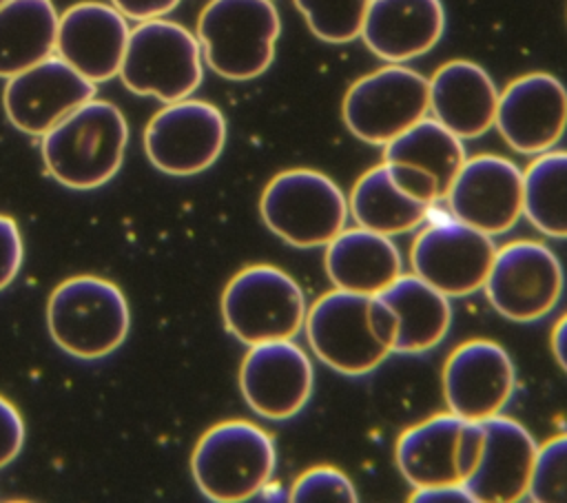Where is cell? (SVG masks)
I'll return each instance as SVG.
<instances>
[{"mask_svg":"<svg viewBox=\"0 0 567 503\" xmlns=\"http://www.w3.org/2000/svg\"><path fill=\"white\" fill-rule=\"evenodd\" d=\"M303 328L312 352L348 377L372 372L394 352L396 317L377 295L323 292L306 310Z\"/></svg>","mask_w":567,"mask_h":503,"instance_id":"6da1fadb","label":"cell"},{"mask_svg":"<svg viewBox=\"0 0 567 503\" xmlns=\"http://www.w3.org/2000/svg\"><path fill=\"white\" fill-rule=\"evenodd\" d=\"M126 142L124 113L113 102L91 97L42 135V160L62 186L91 191L120 171Z\"/></svg>","mask_w":567,"mask_h":503,"instance_id":"7a4b0ae2","label":"cell"},{"mask_svg":"<svg viewBox=\"0 0 567 503\" xmlns=\"http://www.w3.org/2000/svg\"><path fill=\"white\" fill-rule=\"evenodd\" d=\"M281 18L272 0H210L197 18L204 62L221 78H259L275 60Z\"/></svg>","mask_w":567,"mask_h":503,"instance_id":"3957f363","label":"cell"},{"mask_svg":"<svg viewBox=\"0 0 567 503\" xmlns=\"http://www.w3.org/2000/svg\"><path fill=\"white\" fill-rule=\"evenodd\" d=\"M277 465L272 437L244 419L208 428L190 456V472L199 492L217 503L252 499L270 483Z\"/></svg>","mask_w":567,"mask_h":503,"instance_id":"277c9868","label":"cell"},{"mask_svg":"<svg viewBox=\"0 0 567 503\" xmlns=\"http://www.w3.org/2000/svg\"><path fill=\"white\" fill-rule=\"evenodd\" d=\"M131 324L124 292L109 279L78 275L58 284L47 304L51 339L78 359L111 355Z\"/></svg>","mask_w":567,"mask_h":503,"instance_id":"5b68a950","label":"cell"},{"mask_svg":"<svg viewBox=\"0 0 567 503\" xmlns=\"http://www.w3.org/2000/svg\"><path fill=\"white\" fill-rule=\"evenodd\" d=\"M202 47L195 33L173 20H144L131 29L120 78L135 95L164 104L188 97L204 78Z\"/></svg>","mask_w":567,"mask_h":503,"instance_id":"8992f818","label":"cell"},{"mask_svg":"<svg viewBox=\"0 0 567 503\" xmlns=\"http://www.w3.org/2000/svg\"><path fill=\"white\" fill-rule=\"evenodd\" d=\"M259 213L268 230L286 244L315 248L326 246L346 228L348 199L328 175L290 168L266 184Z\"/></svg>","mask_w":567,"mask_h":503,"instance_id":"52a82bcc","label":"cell"},{"mask_svg":"<svg viewBox=\"0 0 567 503\" xmlns=\"http://www.w3.org/2000/svg\"><path fill=\"white\" fill-rule=\"evenodd\" d=\"M306 310L299 284L270 264L241 268L221 292L226 330L246 346L292 339L303 328Z\"/></svg>","mask_w":567,"mask_h":503,"instance_id":"ba28073f","label":"cell"},{"mask_svg":"<svg viewBox=\"0 0 567 503\" xmlns=\"http://www.w3.org/2000/svg\"><path fill=\"white\" fill-rule=\"evenodd\" d=\"M430 111L427 78L405 64H385L350 84L341 115L361 142L385 146Z\"/></svg>","mask_w":567,"mask_h":503,"instance_id":"9c48e42d","label":"cell"},{"mask_svg":"<svg viewBox=\"0 0 567 503\" xmlns=\"http://www.w3.org/2000/svg\"><path fill=\"white\" fill-rule=\"evenodd\" d=\"M565 286L563 266L551 248L516 239L496 248L483 284L492 308L512 321H536L549 315Z\"/></svg>","mask_w":567,"mask_h":503,"instance_id":"30bf717a","label":"cell"},{"mask_svg":"<svg viewBox=\"0 0 567 503\" xmlns=\"http://www.w3.org/2000/svg\"><path fill=\"white\" fill-rule=\"evenodd\" d=\"M226 144L224 113L204 100H177L162 106L144 129V151L166 175H197L213 166Z\"/></svg>","mask_w":567,"mask_h":503,"instance_id":"8fae6325","label":"cell"},{"mask_svg":"<svg viewBox=\"0 0 567 503\" xmlns=\"http://www.w3.org/2000/svg\"><path fill=\"white\" fill-rule=\"evenodd\" d=\"M496 246L489 235L458 222L441 219L423 226L412 244L416 277L447 297H467L483 288Z\"/></svg>","mask_w":567,"mask_h":503,"instance_id":"7c38bea8","label":"cell"},{"mask_svg":"<svg viewBox=\"0 0 567 503\" xmlns=\"http://www.w3.org/2000/svg\"><path fill=\"white\" fill-rule=\"evenodd\" d=\"M454 219L494 237L523 215V171L501 155L465 157L445 197Z\"/></svg>","mask_w":567,"mask_h":503,"instance_id":"4fadbf2b","label":"cell"},{"mask_svg":"<svg viewBox=\"0 0 567 503\" xmlns=\"http://www.w3.org/2000/svg\"><path fill=\"white\" fill-rule=\"evenodd\" d=\"M494 126L505 144L520 155L554 148L567 131V89L543 71L512 80L498 93Z\"/></svg>","mask_w":567,"mask_h":503,"instance_id":"5bb4252c","label":"cell"},{"mask_svg":"<svg viewBox=\"0 0 567 503\" xmlns=\"http://www.w3.org/2000/svg\"><path fill=\"white\" fill-rule=\"evenodd\" d=\"M248 348L239 366V390L248 408L270 421L295 417L312 394L310 357L292 339Z\"/></svg>","mask_w":567,"mask_h":503,"instance_id":"9a60e30c","label":"cell"},{"mask_svg":"<svg viewBox=\"0 0 567 503\" xmlns=\"http://www.w3.org/2000/svg\"><path fill=\"white\" fill-rule=\"evenodd\" d=\"M95 95V84L60 55L7 78L2 106L9 122L27 135H44L64 115Z\"/></svg>","mask_w":567,"mask_h":503,"instance_id":"2e32d148","label":"cell"},{"mask_svg":"<svg viewBox=\"0 0 567 503\" xmlns=\"http://www.w3.org/2000/svg\"><path fill=\"white\" fill-rule=\"evenodd\" d=\"M516 386L507 350L489 339H470L443 366V397L450 412L467 421L498 414Z\"/></svg>","mask_w":567,"mask_h":503,"instance_id":"e0dca14e","label":"cell"},{"mask_svg":"<svg viewBox=\"0 0 567 503\" xmlns=\"http://www.w3.org/2000/svg\"><path fill=\"white\" fill-rule=\"evenodd\" d=\"M126 18L104 2H78L58 20L55 51L93 84L120 73L126 40Z\"/></svg>","mask_w":567,"mask_h":503,"instance_id":"ac0fdd59","label":"cell"},{"mask_svg":"<svg viewBox=\"0 0 567 503\" xmlns=\"http://www.w3.org/2000/svg\"><path fill=\"white\" fill-rule=\"evenodd\" d=\"M481 423L485 430L481 459L463 485L472 501L516 503L527 496L538 445L523 423L501 412Z\"/></svg>","mask_w":567,"mask_h":503,"instance_id":"d6986e66","label":"cell"},{"mask_svg":"<svg viewBox=\"0 0 567 503\" xmlns=\"http://www.w3.org/2000/svg\"><path fill=\"white\" fill-rule=\"evenodd\" d=\"M445 31L441 0H370L361 40L388 64H403L432 51Z\"/></svg>","mask_w":567,"mask_h":503,"instance_id":"ffe728a7","label":"cell"},{"mask_svg":"<svg viewBox=\"0 0 567 503\" xmlns=\"http://www.w3.org/2000/svg\"><path fill=\"white\" fill-rule=\"evenodd\" d=\"M430 113L461 140L485 135L494 126L498 89L476 62L450 60L427 80Z\"/></svg>","mask_w":567,"mask_h":503,"instance_id":"44dd1931","label":"cell"},{"mask_svg":"<svg viewBox=\"0 0 567 503\" xmlns=\"http://www.w3.org/2000/svg\"><path fill=\"white\" fill-rule=\"evenodd\" d=\"M323 259L334 288L359 295H379L403 270L396 244L361 226L343 228L328 242Z\"/></svg>","mask_w":567,"mask_h":503,"instance_id":"7402d4cb","label":"cell"},{"mask_svg":"<svg viewBox=\"0 0 567 503\" xmlns=\"http://www.w3.org/2000/svg\"><path fill=\"white\" fill-rule=\"evenodd\" d=\"M465 421L454 412H441L399 437L396 465L414 490L461 483L458 441Z\"/></svg>","mask_w":567,"mask_h":503,"instance_id":"603a6c76","label":"cell"},{"mask_svg":"<svg viewBox=\"0 0 567 503\" xmlns=\"http://www.w3.org/2000/svg\"><path fill=\"white\" fill-rule=\"evenodd\" d=\"M377 297L396 317L394 352H425L445 339L452 324L450 297L421 277L401 273Z\"/></svg>","mask_w":567,"mask_h":503,"instance_id":"cb8c5ba5","label":"cell"},{"mask_svg":"<svg viewBox=\"0 0 567 503\" xmlns=\"http://www.w3.org/2000/svg\"><path fill=\"white\" fill-rule=\"evenodd\" d=\"M430 204L403 191L385 162L365 171L352 186L348 197V213L357 226L381 233L403 235L421 226L430 215Z\"/></svg>","mask_w":567,"mask_h":503,"instance_id":"d4e9b609","label":"cell"},{"mask_svg":"<svg viewBox=\"0 0 567 503\" xmlns=\"http://www.w3.org/2000/svg\"><path fill=\"white\" fill-rule=\"evenodd\" d=\"M58 11L51 0H7L0 4V78H11L55 49Z\"/></svg>","mask_w":567,"mask_h":503,"instance_id":"484cf974","label":"cell"},{"mask_svg":"<svg viewBox=\"0 0 567 503\" xmlns=\"http://www.w3.org/2000/svg\"><path fill=\"white\" fill-rule=\"evenodd\" d=\"M385 162L410 164L427 173L445 197L458 168L465 162V146L458 135L434 117H423L383 146Z\"/></svg>","mask_w":567,"mask_h":503,"instance_id":"4316f807","label":"cell"},{"mask_svg":"<svg viewBox=\"0 0 567 503\" xmlns=\"http://www.w3.org/2000/svg\"><path fill=\"white\" fill-rule=\"evenodd\" d=\"M523 215L543 235L567 239V151H545L523 173Z\"/></svg>","mask_w":567,"mask_h":503,"instance_id":"83f0119b","label":"cell"},{"mask_svg":"<svg viewBox=\"0 0 567 503\" xmlns=\"http://www.w3.org/2000/svg\"><path fill=\"white\" fill-rule=\"evenodd\" d=\"M308 29L323 42L346 44L361 35L370 0H292Z\"/></svg>","mask_w":567,"mask_h":503,"instance_id":"f1b7e54d","label":"cell"},{"mask_svg":"<svg viewBox=\"0 0 567 503\" xmlns=\"http://www.w3.org/2000/svg\"><path fill=\"white\" fill-rule=\"evenodd\" d=\"M527 496L536 503H567V432L538 445Z\"/></svg>","mask_w":567,"mask_h":503,"instance_id":"f546056e","label":"cell"},{"mask_svg":"<svg viewBox=\"0 0 567 503\" xmlns=\"http://www.w3.org/2000/svg\"><path fill=\"white\" fill-rule=\"evenodd\" d=\"M295 503H354L359 501L354 483L332 465H317L297 476L288 492Z\"/></svg>","mask_w":567,"mask_h":503,"instance_id":"4dcf8cb0","label":"cell"},{"mask_svg":"<svg viewBox=\"0 0 567 503\" xmlns=\"http://www.w3.org/2000/svg\"><path fill=\"white\" fill-rule=\"evenodd\" d=\"M22 264V237L18 230V224L0 215V290L7 288Z\"/></svg>","mask_w":567,"mask_h":503,"instance_id":"1f68e13d","label":"cell"},{"mask_svg":"<svg viewBox=\"0 0 567 503\" xmlns=\"http://www.w3.org/2000/svg\"><path fill=\"white\" fill-rule=\"evenodd\" d=\"M24 443V423L11 401L0 394V468L11 463Z\"/></svg>","mask_w":567,"mask_h":503,"instance_id":"d6a6232c","label":"cell"},{"mask_svg":"<svg viewBox=\"0 0 567 503\" xmlns=\"http://www.w3.org/2000/svg\"><path fill=\"white\" fill-rule=\"evenodd\" d=\"M111 4L124 18L144 22V20H153L171 13L179 4V0H111Z\"/></svg>","mask_w":567,"mask_h":503,"instance_id":"836d02e7","label":"cell"},{"mask_svg":"<svg viewBox=\"0 0 567 503\" xmlns=\"http://www.w3.org/2000/svg\"><path fill=\"white\" fill-rule=\"evenodd\" d=\"M410 501L416 503H470L472 496L463 483H447V485H432V487H416Z\"/></svg>","mask_w":567,"mask_h":503,"instance_id":"e575fe53","label":"cell"},{"mask_svg":"<svg viewBox=\"0 0 567 503\" xmlns=\"http://www.w3.org/2000/svg\"><path fill=\"white\" fill-rule=\"evenodd\" d=\"M551 352L558 366L567 372V312L554 324L551 330Z\"/></svg>","mask_w":567,"mask_h":503,"instance_id":"d590c367","label":"cell"},{"mask_svg":"<svg viewBox=\"0 0 567 503\" xmlns=\"http://www.w3.org/2000/svg\"><path fill=\"white\" fill-rule=\"evenodd\" d=\"M4 2H7V0H0V4H4Z\"/></svg>","mask_w":567,"mask_h":503,"instance_id":"8d00e7d4","label":"cell"}]
</instances>
